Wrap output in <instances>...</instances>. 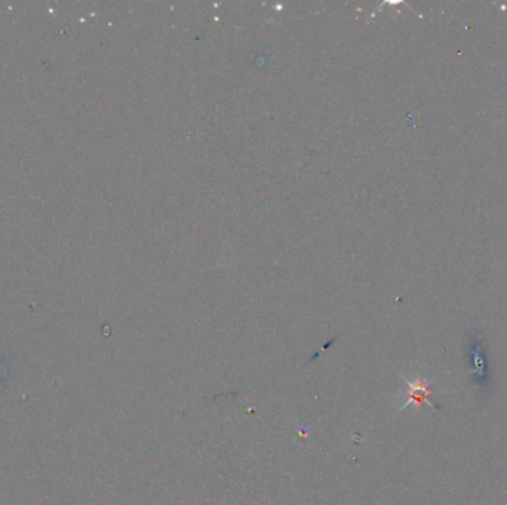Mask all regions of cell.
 <instances>
[{
    "mask_svg": "<svg viewBox=\"0 0 507 505\" xmlns=\"http://www.w3.org/2000/svg\"><path fill=\"white\" fill-rule=\"evenodd\" d=\"M406 384H408V400L404 406L409 405L411 402H415L418 405L426 403L431 407H433L432 403H431L432 388L426 380H422V378H418V380H415V381H408L406 380Z\"/></svg>",
    "mask_w": 507,
    "mask_h": 505,
    "instance_id": "6da1fadb",
    "label": "cell"
}]
</instances>
